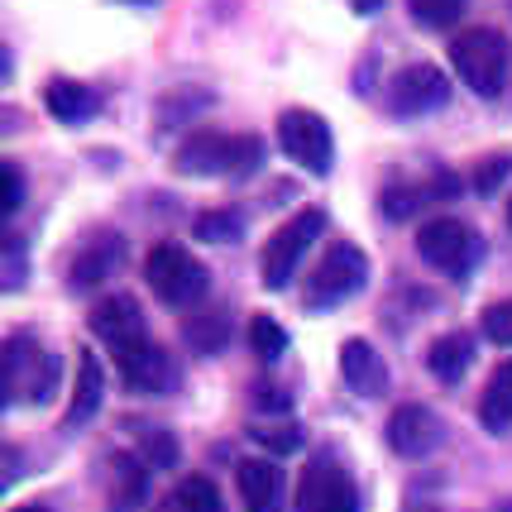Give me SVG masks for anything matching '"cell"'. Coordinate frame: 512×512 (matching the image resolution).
<instances>
[{
	"mask_svg": "<svg viewBox=\"0 0 512 512\" xmlns=\"http://www.w3.org/2000/svg\"><path fill=\"white\" fill-rule=\"evenodd\" d=\"M259 168H264V139L259 134L192 130L178 149L182 178H249Z\"/></svg>",
	"mask_w": 512,
	"mask_h": 512,
	"instance_id": "obj_1",
	"label": "cell"
},
{
	"mask_svg": "<svg viewBox=\"0 0 512 512\" xmlns=\"http://www.w3.org/2000/svg\"><path fill=\"white\" fill-rule=\"evenodd\" d=\"M58 388V359L48 355L34 335H5V350H0V398L5 407H20V402H48Z\"/></svg>",
	"mask_w": 512,
	"mask_h": 512,
	"instance_id": "obj_2",
	"label": "cell"
},
{
	"mask_svg": "<svg viewBox=\"0 0 512 512\" xmlns=\"http://www.w3.org/2000/svg\"><path fill=\"white\" fill-rule=\"evenodd\" d=\"M144 283H149V292H154L163 307L192 312L201 297L211 292V273H206V264H201L187 245L163 240V245H154L149 259H144Z\"/></svg>",
	"mask_w": 512,
	"mask_h": 512,
	"instance_id": "obj_3",
	"label": "cell"
},
{
	"mask_svg": "<svg viewBox=\"0 0 512 512\" xmlns=\"http://www.w3.org/2000/svg\"><path fill=\"white\" fill-rule=\"evenodd\" d=\"M450 67L474 96H498L508 82V39L489 24L460 29L450 44Z\"/></svg>",
	"mask_w": 512,
	"mask_h": 512,
	"instance_id": "obj_4",
	"label": "cell"
},
{
	"mask_svg": "<svg viewBox=\"0 0 512 512\" xmlns=\"http://www.w3.org/2000/svg\"><path fill=\"white\" fill-rule=\"evenodd\" d=\"M321 230H326V211L321 206H302L292 221H283L268 235L264 249H259V278H264V288H273V292L288 288L297 264H302V254L321 240Z\"/></svg>",
	"mask_w": 512,
	"mask_h": 512,
	"instance_id": "obj_5",
	"label": "cell"
},
{
	"mask_svg": "<svg viewBox=\"0 0 512 512\" xmlns=\"http://www.w3.org/2000/svg\"><path fill=\"white\" fill-rule=\"evenodd\" d=\"M364 283H369V259H364V249L350 245V240H340V245L326 249L321 264L307 273V283H302V307H312V312L340 307V302H350Z\"/></svg>",
	"mask_w": 512,
	"mask_h": 512,
	"instance_id": "obj_6",
	"label": "cell"
},
{
	"mask_svg": "<svg viewBox=\"0 0 512 512\" xmlns=\"http://www.w3.org/2000/svg\"><path fill=\"white\" fill-rule=\"evenodd\" d=\"M417 254H422V264H431L441 278H469L474 264L484 259V240L469 230L465 221H455V216H436V221H426L417 230Z\"/></svg>",
	"mask_w": 512,
	"mask_h": 512,
	"instance_id": "obj_7",
	"label": "cell"
},
{
	"mask_svg": "<svg viewBox=\"0 0 512 512\" xmlns=\"http://www.w3.org/2000/svg\"><path fill=\"white\" fill-rule=\"evenodd\" d=\"M278 149H283L297 168H307V173H316V178H326L331 163H335V134L316 111L292 106V111L278 115Z\"/></svg>",
	"mask_w": 512,
	"mask_h": 512,
	"instance_id": "obj_8",
	"label": "cell"
},
{
	"mask_svg": "<svg viewBox=\"0 0 512 512\" xmlns=\"http://www.w3.org/2000/svg\"><path fill=\"white\" fill-rule=\"evenodd\" d=\"M297 512H359V489L340 460L316 455L297 484Z\"/></svg>",
	"mask_w": 512,
	"mask_h": 512,
	"instance_id": "obj_9",
	"label": "cell"
},
{
	"mask_svg": "<svg viewBox=\"0 0 512 512\" xmlns=\"http://www.w3.org/2000/svg\"><path fill=\"white\" fill-rule=\"evenodd\" d=\"M87 321H91V335H96L115 359H125L130 350L149 345V321H144V312H139V302L125 297V292H115V297H106V302H96Z\"/></svg>",
	"mask_w": 512,
	"mask_h": 512,
	"instance_id": "obj_10",
	"label": "cell"
},
{
	"mask_svg": "<svg viewBox=\"0 0 512 512\" xmlns=\"http://www.w3.org/2000/svg\"><path fill=\"white\" fill-rule=\"evenodd\" d=\"M446 101H450V82H446V72L431 63H407L398 77L388 82V111L402 115V120L441 111Z\"/></svg>",
	"mask_w": 512,
	"mask_h": 512,
	"instance_id": "obj_11",
	"label": "cell"
},
{
	"mask_svg": "<svg viewBox=\"0 0 512 512\" xmlns=\"http://www.w3.org/2000/svg\"><path fill=\"white\" fill-rule=\"evenodd\" d=\"M383 436H388V450H393V455H402V460H426L431 450H441L446 426H441V417H436L431 407L407 402V407H398V412L388 417Z\"/></svg>",
	"mask_w": 512,
	"mask_h": 512,
	"instance_id": "obj_12",
	"label": "cell"
},
{
	"mask_svg": "<svg viewBox=\"0 0 512 512\" xmlns=\"http://www.w3.org/2000/svg\"><path fill=\"white\" fill-rule=\"evenodd\" d=\"M120 264H125V240L115 230H101V235H91L87 245H77L72 264H67V288L87 292L96 283H111V273Z\"/></svg>",
	"mask_w": 512,
	"mask_h": 512,
	"instance_id": "obj_13",
	"label": "cell"
},
{
	"mask_svg": "<svg viewBox=\"0 0 512 512\" xmlns=\"http://www.w3.org/2000/svg\"><path fill=\"white\" fill-rule=\"evenodd\" d=\"M149 465H144V455H134V450H115L111 465H106V503L111 512H139L149 503Z\"/></svg>",
	"mask_w": 512,
	"mask_h": 512,
	"instance_id": "obj_14",
	"label": "cell"
},
{
	"mask_svg": "<svg viewBox=\"0 0 512 512\" xmlns=\"http://www.w3.org/2000/svg\"><path fill=\"white\" fill-rule=\"evenodd\" d=\"M120 364V379L130 383L134 393H173L178 388V364H173V355L168 350H158L154 340L149 345H139V350H130L125 359H115Z\"/></svg>",
	"mask_w": 512,
	"mask_h": 512,
	"instance_id": "obj_15",
	"label": "cell"
},
{
	"mask_svg": "<svg viewBox=\"0 0 512 512\" xmlns=\"http://www.w3.org/2000/svg\"><path fill=\"white\" fill-rule=\"evenodd\" d=\"M340 379H345V388L355 398L374 402L388 393V364L379 359V350L369 340H345L340 345Z\"/></svg>",
	"mask_w": 512,
	"mask_h": 512,
	"instance_id": "obj_16",
	"label": "cell"
},
{
	"mask_svg": "<svg viewBox=\"0 0 512 512\" xmlns=\"http://www.w3.org/2000/svg\"><path fill=\"white\" fill-rule=\"evenodd\" d=\"M101 398H106V374H101V359L96 350H82L77 355V383H72V398H67L63 426H87L96 412H101Z\"/></svg>",
	"mask_w": 512,
	"mask_h": 512,
	"instance_id": "obj_17",
	"label": "cell"
},
{
	"mask_svg": "<svg viewBox=\"0 0 512 512\" xmlns=\"http://www.w3.org/2000/svg\"><path fill=\"white\" fill-rule=\"evenodd\" d=\"M235 484L245 498V512H283V469L268 460H240Z\"/></svg>",
	"mask_w": 512,
	"mask_h": 512,
	"instance_id": "obj_18",
	"label": "cell"
},
{
	"mask_svg": "<svg viewBox=\"0 0 512 512\" xmlns=\"http://www.w3.org/2000/svg\"><path fill=\"white\" fill-rule=\"evenodd\" d=\"M44 106L53 120H63V125H82L91 115L101 111V96L87 87V82H72V77H53L44 87Z\"/></svg>",
	"mask_w": 512,
	"mask_h": 512,
	"instance_id": "obj_19",
	"label": "cell"
},
{
	"mask_svg": "<svg viewBox=\"0 0 512 512\" xmlns=\"http://www.w3.org/2000/svg\"><path fill=\"white\" fill-rule=\"evenodd\" d=\"M469 359H474V340L469 331H446L441 340H431L426 350V369L436 383H460L469 374Z\"/></svg>",
	"mask_w": 512,
	"mask_h": 512,
	"instance_id": "obj_20",
	"label": "cell"
},
{
	"mask_svg": "<svg viewBox=\"0 0 512 512\" xmlns=\"http://www.w3.org/2000/svg\"><path fill=\"white\" fill-rule=\"evenodd\" d=\"M479 426L489 436H503L512 426V359H503L493 369V379L484 383V398H479Z\"/></svg>",
	"mask_w": 512,
	"mask_h": 512,
	"instance_id": "obj_21",
	"label": "cell"
},
{
	"mask_svg": "<svg viewBox=\"0 0 512 512\" xmlns=\"http://www.w3.org/2000/svg\"><path fill=\"white\" fill-rule=\"evenodd\" d=\"M154 512H221V493H216V484L206 474H187V479H178L168 489V498Z\"/></svg>",
	"mask_w": 512,
	"mask_h": 512,
	"instance_id": "obj_22",
	"label": "cell"
},
{
	"mask_svg": "<svg viewBox=\"0 0 512 512\" xmlns=\"http://www.w3.org/2000/svg\"><path fill=\"white\" fill-rule=\"evenodd\" d=\"M182 335H187V345H192L197 355H216L225 340H230V321H225V312L187 316V321H182Z\"/></svg>",
	"mask_w": 512,
	"mask_h": 512,
	"instance_id": "obj_23",
	"label": "cell"
},
{
	"mask_svg": "<svg viewBox=\"0 0 512 512\" xmlns=\"http://www.w3.org/2000/svg\"><path fill=\"white\" fill-rule=\"evenodd\" d=\"M197 240L201 245H240V235H245V216L240 211H201L197 216Z\"/></svg>",
	"mask_w": 512,
	"mask_h": 512,
	"instance_id": "obj_24",
	"label": "cell"
},
{
	"mask_svg": "<svg viewBox=\"0 0 512 512\" xmlns=\"http://www.w3.org/2000/svg\"><path fill=\"white\" fill-rule=\"evenodd\" d=\"M249 350L264 359V364H273V359H283L288 355V331L278 326V316H254L249 321Z\"/></svg>",
	"mask_w": 512,
	"mask_h": 512,
	"instance_id": "obj_25",
	"label": "cell"
},
{
	"mask_svg": "<svg viewBox=\"0 0 512 512\" xmlns=\"http://www.w3.org/2000/svg\"><path fill=\"white\" fill-rule=\"evenodd\" d=\"M469 0H407V15L422 24V29H450V24L465 15Z\"/></svg>",
	"mask_w": 512,
	"mask_h": 512,
	"instance_id": "obj_26",
	"label": "cell"
},
{
	"mask_svg": "<svg viewBox=\"0 0 512 512\" xmlns=\"http://www.w3.org/2000/svg\"><path fill=\"white\" fill-rule=\"evenodd\" d=\"M254 441H259L264 450H273V455H297V450H302V426H292V422L254 426Z\"/></svg>",
	"mask_w": 512,
	"mask_h": 512,
	"instance_id": "obj_27",
	"label": "cell"
},
{
	"mask_svg": "<svg viewBox=\"0 0 512 512\" xmlns=\"http://www.w3.org/2000/svg\"><path fill=\"white\" fill-rule=\"evenodd\" d=\"M484 335H489V345H503V350H512V297H503V302H493V307H484Z\"/></svg>",
	"mask_w": 512,
	"mask_h": 512,
	"instance_id": "obj_28",
	"label": "cell"
},
{
	"mask_svg": "<svg viewBox=\"0 0 512 512\" xmlns=\"http://www.w3.org/2000/svg\"><path fill=\"white\" fill-rule=\"evenodd\" d=\"M508 173H512V158L508 154H498V158H484L479 168H474V192L479 197H493L503 182H508Z\"/></svg>",
	"mask_w": 512,
	"mask_h": 512,
	"instance_id": "obj_29",
	"label": "cell"
},
{
	"mask_svg": "<svg viewBox=\"0 0 512 512\" xmlns=\"http://www.w3.org/2000/svg\"><path fill=\"white\" fill-rule=\"evenodd\" d=\"M24 201V178L20 163H0V216H15Z\"/></svg>",
	"mask_w": 512,
	"mask_h": 512,
	"instance_id": "obj_30",
	"label": "cell"
},
{
	"mask_svg": "<svg viewBox=\"0 0 512 512\" xmlns=\"http://www.w3.org/2000/svg\"><path fill=\"white\" fill-rule=\"evenodd\" d=\"M144 465L149 469H168V465H178V441H173V436H168V431H154V436H144Z\"/></svg>",
	"mask_w": 512,
	"mask_h": 512,
	"instance_id": "obj_31",
	"label": "cell"
},
{
	"mask_svg": "<svg viewBox=\"0 0 512 512\" xmlns=\"http://www.w3.org/2000/svg\"><path fill=\"white\" fill-rule=\"evenodd\" d=\"M20 254H24V245L15 240V235H10V240H5V288H10V292L20 288V273H24Z\"/></svg>",
	"mask_w": 512,
	"mask_h": 512,
	"instance_id": "obj_32",
	"label": "cell"
},
{
	"mask_svg": "<svg viewBox=\"0 0 512 512\" xmlns=\"http://www.w3.org/2000/svg\"><path fill=\"white\" fill-rule=\"evenodd\" d=\"M254 402H259V407H273V412H288V398H283V393H278V388H259V393H254Z\"/></svg>",
	"mask_w": 512,
	"mask_h": 512,
	"instance_id": "obj_33",
	"label": "cell"
},
{
	"mask_svg": "<svg viewBox=\"0 0 512 512\" xmlns=\"http://www.w3.org/2000/svg\"><path fill=\"white\" fill-rule=\"evenodd\" d=\"M15 479H20V450L10 446L5 450V484H15Z\"/></svg>",
	"mask_w": 512,
	"mask_h": 512,
	"instance_id": "obj_34",
	"label": "cell"
},
{
	"mask_svg": "<svg viewBox=\"0 0 512 512\" xmlns=\"http://www.w3.org/2000/svg\"><path fill=\"white\" fill-rule=\"evenodd\" d=\"M379 5L383 0H350V10H355V15H379Z\"/></svg>",
	"mask_w": 512,
	"mask_h": 512,
	"instance_id": "obj_35",
	"label": "cell"
},
{
	"mask_svg": "<svg viewBox=\"0 0 512 512\" xmlns=\"http://www.w3.org/2000/svg\"><path fill=\"white\" fill-rule=\"evenodd\" d=\"M15 512H44V508H15Z\"/></svg>",
	"mask_w": 512,
	"mask_h": 512,
	"instance_id": "obj_36",
	"label": "cell"
},
{
	"mask_svg": "<svg viewBox=\"0 0 512 512\" xmlns=\"http://www.w3.org/2000/svg\"><path fill=\"white\" fill-rule=\"evenodd\" d=\"M508 225H512V201H508Z\"/></svg>",
	"mask_w": 512,
	"mask_h": 512,
	"instance_id": "obj_37",
	"label": "cell"
}]
</instances>
